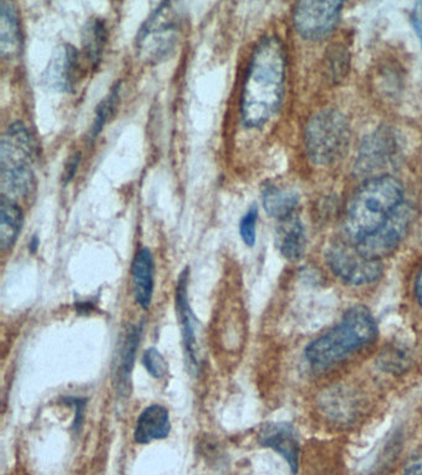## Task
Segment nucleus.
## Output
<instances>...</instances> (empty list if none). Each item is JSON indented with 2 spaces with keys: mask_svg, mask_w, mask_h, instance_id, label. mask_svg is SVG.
Instances as JSON below:
<instances>
[{
  "mask_svg": "<svg viewBox=\"0 0 422 475\" xmlns=\"http://www.w3.org/2000/svg\"><path fill=\"white\" fill-rule=\"evenodd\" d=\"M257 217H259L257 208L253 206L244 214L243 218L239 223V233H241L242 241L249 248L254 247V244H256Z\"/></svg>",
  "mask_w": 422,
  "mask_h": 475,
  "instance_id": "5701e85b",
  "label": "nucleus"
},
{
  "mask_svg": "<svg viewBox=\"0 0 422 475\" xmlns=\"http://www.w3.org/2000/svg\"><path fill=\"white\" fill-rule=\"evenodd\" d=\"M326 257L332 272L350 285L372 284L381 275L380 260L363 256L356 245L343 241L332 244Z\"/></svg>",
  "mask_w": 422,
  "mask_h": 475,
  "instance_id": "0eeeda50",
  "label": "nucleus"
},
{
  "mask_svg": "<svg viewBox=\"0 0 422 475\" xmlns=\"http://www.w3.org/2000/svg\"><path fill=\"white\" fill-rule=\"evenodd\" d=\"M262 197L265 212L279 220L293 216L300 201L299 194L294 189L281 188L275 185H266L263 188Z\"/></svg>",
  "mask_w": 422,
  "mask_h": 475,
  "instance_id": "6ab92c4d",
  "label": "nucleus"
},
{
  "mask_svg": "<svg viewBox=\"0 0 422 475\" xmlns=\"http://www.w3.org/2000/svg\"><path fill=\"white\" fill-rule=\"evenodd\" d=\"M40 247V239L37 237V235H33V237L30 238L29 241V250L30 253L35 254L37 249H39Z\"/></svg>",
  "mask_w": 422,
  "mask_h": 475,
  "instance_id": "c756f323",
  "label": "nucleus"
},
{
  "mask_svg": "<svg viewBox=\"0 0 422 475\" xmlns=\"http://www.w3.org/2000/svg\"><path fill=\"white\" fill-rule=\"evenodd\" d=\"M275 244L281 256L290 262H297L305 253L306 237L303 223L296 216L280 220L276 226Z\"/></svg>",
  "mask_w": 422,
  "mask_h": 475,
  "instance_id": "2eb2a0df",
  "label": "nucleus"
},
{
  "mask_svg": "<svg viewBox=\"0 0 422 475\" xmlns=\"http://www.w3.org/2000/svg\"><path fill=\"white\" fill-rule=\"evenodd\" d=\"M181 31V17L172 2H163L139 27L135 37L138 57L147 64L165 61L175 51Z\"/></svg>",
  "mask_w": 422,
  "mask_h": 475,
  "instance_id": "39448f33",
  "label": "nucleus"
},
{
  "mask_svg": "<svg viewBox=\"0 0 422 475\" xmlns=\"http://www.w3.org/2000/svg\"><path fill=\"white\" fill-rule=\"evenodd\" d=\"M330 50L328 64H330L332 77L334 80L343 79L344 74L349 71V54L342 46H334Z\"/></svg>",
  "mask_w": 422,
  "mask_h": 475,
  "instance_id": "393cba45",
  "label": "nucleus"
},
{
  "mask_svg": "<svg viewBox=\"0 0 422 475\" xmlns=\"http://www.w3.org/2000/svg\"><path fill=\"white\" fill-rule=\"evenodd\" d=\"M411 24L422 43V3H418L412 9Z\"/></svg>",
  "mask_w": 422,
  "mask_h": 475,
  "instance_id": "cd10ccee",
  "label": "nucleus"
},
{
  "mask_svg": "<svg viewBox=\"0 0 422 475\" xmlns=\"http://www.w3.org/2000/svg\"><path fill=\"white\" fill-rule=\"evenodd\" d=\"M404 475H422V452L412 457L406 464Z\"/></svg>",
  "mask_w": 422,
  "mask_h": 475,
  "instance_id": "c85d7f7f",
  "label": "nucleus"
},
{
  "mask_svg": "<svg viewBox=\"0 0 422 475\" xmlns=\"http://www.w3.org/2000/svg\"><path fill=\"white\" fill-rule=\"evenodd\" d=\"M410 222V207L403 203L390 217L386 225L381 226L380 231L375 232L373 235L357 244L356 248L361 251L363 256L371 257V259L380 260L381 257L389 256L398 247L406 232H408Z\"/></svg>",
  "mask_w": 422,
  "mask_h": 475,
  "instance_id": "9d476101",
  "label": "nucleus"
},
{
  "mask_svg": "<svg viewBox=\"0 0 422 475\" xmlns=\"http://www.w3.org/2000/svg\"><path fill=\"white\" fill-rule=\"evenodd\" d=\"M349 136V120L341 111H319L306 126L307 154L316 165L334 163L347 150Z\"/></svg>",
  "mask_w": 422,
  "mask_h": 475,
  "instance_id": "423d86ee",
  "label": "nucleus"
},
{
  "mask_svg": "<svg viewBox=\"0 0 422 475\" xmlns=\"http://www.w3.org/2000/svg\"><path fill=\"white\" fill-rule=\"evenodd\" d=\"M172 431L170 414L163 405H151L139 415L134 430V440L139 445L166 439Z\"/></svg>",
  "mask_w": 422,
  "mask_h": 475,
  "instance_id": "ddd939ff",
  "label": "nucleus"
},
{
  "mask_svg": "<svg viewBox=\"0 0 422 475\" xmlns=\"http://www.w3.org/2000/svg\"><path fill=\"white\" fill-rule=\"evenodd\" d=\"M108 31L104 19L92 18L82 30V49L92 66L97 68L104 57Z\"/></svg>",
  "mask_w": 422,
  "mask_h": 475,
  "instance_id": "aec40b11",
  "label": "nucleus"
},
{
  "mask_svg": "<svg viewBox=\"0 0 422 475\" xmlns=\"http://www.w3.org/2000/svg\"><path fill=\"white\" fill-rule=\"evenodd\" d=\"M81 157H82V154H81L80 151H77V153H74L70 160H68L66 167H65L64 176H62V182H64V185H67V183L73 181V177L76 176L77 170H79L81 164Z\"/></svg>",
  "mask_w": 422,
  "mask_h": 475,
  "instance_id": "bb28decb",
  "label": "nucleus"
},
{
  "mask_svg": "<svg viewBox=\"0 0 422 475\" xmlns=\"http://www.w3.org/2000/svg\"><path fill=\"white\" fill-rule=\"evenodd\" d=\"M142 329V326L130 328L128 337L124 341L122 353L119 356V366H118L120 383H128L130 372L134 364L136 348L141 343Z\"/></svg>",
  "mask_w": 422,
  "mask_h": 475,
  "instance_id": "412c9836",
  "label": "nucleus"
},
{
  "mask_svg": "<svg viewBox=\"0 0 422 475\" xmlns=\"http://www.w3.org/2000/svg\"><path fill=\"white\" fill-rule=\"evenodd\" d=\"M23 211L12 198L2 195L0 200V248L9 250L17 243L23 228Z\"/></svg>",
  "mask_w": 422,
  "mask_h": 475,
  "instance_id": "a211bd4d",
  "label": "nucleus"
},
{
  "mask_svg": "<svg viewBox=\"0 0 422 475\" xmlns=\"http://www.w3.org/2000/svg\"><path fill=\"white\" fill-rule=\"evenodd\" d=\"M35 144L29 130L21 122L9 126L0 142V179L3 195L24 197L34 186L33 163Z\"/></svg>",
  "mask_w": 422,
  "mask_h": 475,
  "instance_id": "20e7f679",
  "label": "nucleus"
},
{
  "mask_svg": "<svg viewBox=\"0 0 422 475\" xmlns=\"http://www.w3.org/2000/svg\"><path fill=\"white\" fill-rule=\"evenodd\" d=\"M188 278H190V269L188 266L179 275L175 293L176 311H178L180 328H181L186 365L192 375H196L201 365L197 337L198 321L192 312L190 300H188Z\"/></svg>",
  "mask_w": 422,
  "mask_h": 475,
  "instance_id": "1a4fd4ad",
  "label": "nucleus"
},
{
  "mask_svg": "<svg viewBox=\"0 0 422 475\" xmlns=\"http://www.w3.org/2000/svg\"><path fill=\"white\" fill-rule=\"evenodd\" d=\"M417 296L418 303H420V306L422 307V269L420 270V272H418L417 279Z\"/></svg>",
  "mask_w": 422,
  "mask_h": 475,
  "instance_id": "7c9ffc66",
  "label": "nucleus"
},
{
  "mask_svg": "<svg viewBox=\"0 0 422 475\" xmlns=\"http://www.w3.org/2000/svg\"><path fill=\"white\" fill-rule=\"evenodd\" d=\"M64 402L70 405L71 408L74 409L76 411V416H74L73 421V430H79L81 425H82L83 414H85L86 409V399L82 397H65Z\"/></svg>",
  "mask_w": 422,
  "mask_h": 475,
  "instance_id": "a878e982",
  "label": "nucleus"
},
{
  "mask_svg": "<svg viewBox=\"0 0 422 475\" xmlns=\"http://www.w3.org/2000/svg\"><path fill=\"white\" fill-rule=\"evenodd\" d=\"M142 365L145 366L149 374L155 379L163 378L167 372V364L159 350L155 348H149L145 350L142 359Z\"/></svg>",
  "mask_w": 422,
  "mask_h": 475,
  "instance_id": "b1692460",
  "label": "nucleus"
},
{
  "mask_svg": "<svg viewBox=\"0 0 422 475\" xmlns=\"http://www.w3.org/2000/svg\"><path fill=\"white\" fill-rule=\"evenodd\" d=\"M21 30L17 9L9 2H0V55L12 58L21 51Z\"/></svg>",
  "mask_w": 422,
  "mask_h": 475,
  "instance_id": "f3484780",
  "label": "nucleus"
},
{
  "mask_svg": "<svg viewBox=\"0 0 422 475\" xmlns=\"http://www.w3.org/2000/svg\"><path fill=\"white\" fill-rule=\"evenodd\" d=\"M342 2H300L294 9L295 29L306 40L325 39L340 21Z\"/></svg>",
  "mask_w": 422,
  "mask_h": 475,
  "instance_id": "6e6552de",
  "label": "nucleus"
},
{
  "mask_svg": "<svg viewBox=\"0 0 422 475\" xmlns=\"http://www.w3.org/2000/svg\"><path fill=\"white\" fill-rule=\"evenodd\" d=\"M79 70V51L70 43H61L55 49L48 66L42 74V85L50 91L73 92Z\"/></svg>",
  "mask_w": 422,
  "mask_h": 475,
  "instance_id": "f8f14e48",
  "label": "nucleus"
},
{
  "mask_svg": "<svg viewBox=\"0 0 422 475\" xmlns=\"http://www.w3.org/2000/svg\"><path fill=\"white\" fill-rule=\"evenodd\" d=\"M120 96V82L111 87L110 95L107 96L96 108L95 120L91 129V141H96V138L101 134L108 119L113 116L116 111L118 102Z\"/></svg>",
  "mask_w": 422,
  "mask_h": 475,
  "instance_id": "4be33fe9",
  "label": "nucleus"
},
{
  "mask_svg": "<svg viewBox=\"0 0 422 475\" xmlns=\"http://www.w3.org/2000/svg\"><path fill=\"white\" fill-rule=\"evenodd\" d=\"M377 335V323L364 306L349 309L342 321L306 348L310 364L325 368L336 364L367 346Z\"/></svg>",
  "mask_w": 422,
  "mask_h": 475,
  "instance_id": "7ed1b4c3",
  "label": "nucleus"
},
{
  "mask_svg": "<svg viewBox=\"0 0 422 475\" xmlns=\"http://www.w3.org/2000/svg\"><path fill=\"white\" fill-rule=\"evenodd\" d=\"M404 189L393 176L373 177L362 186L347 208V234L357 245L380 231L403 204Z\"/></svg>",
  "mask_w": 422,
  "mask_h": 475,
  "instance_id": "f03ea898",
  "label": "nucleus"
},
{
  "mask_svg": "<svg viewBox=\"0 0 422 475\" xmlns=\"http://www.w3.org/2000/svg\"><path fill=\"white\" fill-rule=\"evenodd\" d=\"M287 57L275 36L260 40L251 55L241 97V118L245 128H262L280 110L284 97Z\"/></svg>",
  "mask_w": 422,
  "mask_h": 475,
  "instance_id": "f257e3e1",
  "label": "nucleus"
},
{
  "mask_svg": "<svg viewBox=\"0 0 422 475\" xmlns=\"http://www.w3.org/2000/svg\"><path fill=\"white\" fill-rule=\"evenodd\" d=\"M399 142L389 128H380L365 139L359 151L357 170L362 175L378 173L398 160Z\"/></svg>",
  "mask_w": 422,
  "mask_h": 475,
  "instance_id": "9b49d317",
  "label": "nucleus"
},
{
  "mask_svg": "<svg viewBox=\"0 0 422 475\" xmlns=\"http://www.w3.org/2000/svg\"><path fill=\"white\" fill-rule=\"evenodd\" d=\"M132 276L136 303L148 310L154 294V257L149 248L142 247L136 253L132 264Z\"/></svg>",
  "mask_w": 422,
  "mask_h": 475,
  "instance_id": "4468645a",
  "label": "nucleus"
},
{
  "mask_svg": "<svg viewBox=\"0 0 422 475\" xmlns=\"http://www.w3.org/2000/svg\"><path fill=\"white\" fill-rule=\"evenodd\" d=\"M259 443L264 447L274 449L287 459L291 470L296 471L299 461V443L288 425H269L264 427L259 436Z\"/></svg>",
  "mask_w": 422,
  "mask_h": 475,
  "instance_id": "dca6fc26",
  "label": "nucleus"
}]
</instances>
